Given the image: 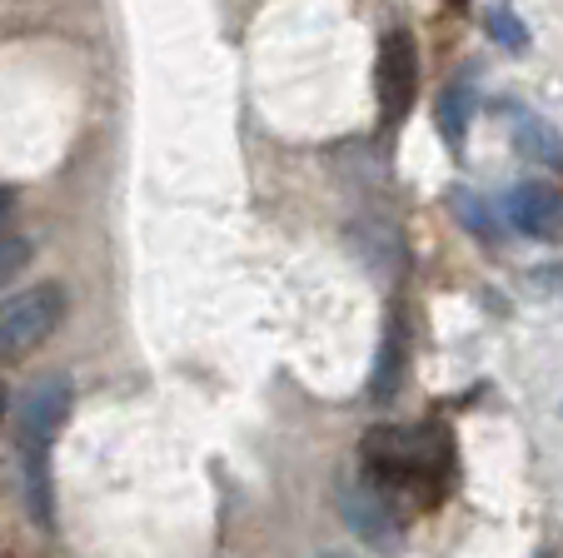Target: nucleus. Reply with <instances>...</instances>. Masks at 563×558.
I'll return each mask as SVG.
<instances>
[{
    "instance_id": "2eb2a0df",
    "label": "nucleus",
    "mask_w": 563,
    "mask_h": 558,
    "mask_svg": "<svg viewBox=\"0 0 563 558\" xmlns=\"http://www.w3.org/2000/svg\"><path fill=\"white\" fill-rule=\"evenodd\" d=\"M0 419H5V390H0Z\"/></svg>"
},
{
    "instance_id": "9d476101",
    "label": "nucleus",
    "mask_w": 563,
    "mask_h": 558,
    "mask_svg": "<svg viewBox=\"0 0 563 558\" xmlns=\"http://www.w3.org/2000/svg\"><path fill=\"white\" fill-rule=\"evenodd\" d=\"M449 205H454V220L464 225L474 240H484V244H499V234H504V220H499V210H494L489 200H478L474 190H454L449 195Z\"/></svg>"
},
{
    "instance_id": "39448f33",
    "label": "nucleus",
    "mask_w": 563,
    "mask_h": 558,
    "mask_svg": "<svg viewBox=\"0 0 563 558\" xmlns=\"http://www.w3.org/2000/svg\"><path fill=\"white\" fill-rule=\"evenodd\" d=\"M340 514H344V524L354 528V538H364L369 548H379V554L399 548L405 528H399V514H394V499L384 494V489H374L369 479H364V484H344Z\"/></svg>"
},
{
    "instance_id": "20e7f679",
    "label": "nucleus",
    "mask_w": 563,
    "mask_h": 558,
    "mask_svg": "<svg viewBox=\"0 0 563 558\" xmlns=\"http://www.w3.org/2000/svg\"><path fill=\"white\" fill-rule=\"evenodd\" d=\"M374 96H379L384 125H405L419 96V45L409 31H389L374 55Z\"/></svg>"
},
{
    "instance_id": "1a4fd4ad",
    "label": "nucleus",
    "mask_w": 563,
    "mask_h": 558,
    "mask_svg": "<svg viewBox=\"0 0 563 558\" xmlns=\"http://www.w3.org/2000/svg\"><path fill=\"white\" fill-rule=\"evenodd\" d=\"M474 106H478V90L474 80H449L444 90H439V106H434V120H439V135H444V145L464 150V135H468V120H474Z\"/></svg>"
},
{
    "instance_id": "f03ea898",
    "label": "nucleus",
    "mask_w": 563,
    "mask_h": 558,
    "mask_svg": "<svg viewBox=\"0 0 563 558\" xmlns=\"http://www.w3.org/2000/svg\"><path fill=\"white\" fill-rule=\"evenodd\" d=\"M70 380L65 374H45L25 390L21 414H15V463H21V489H25V508L41 528L55 524V504H51V444L60 434L65 414H70Z\"/></svg>"
},
{
    "instance_id": "f257e3e1",
    "label": "nucleus",
    "mask_w": 563,
    "mask_h": 558,
    "mask_svg": "<svg viewBox=\"0 0 563 558\" xmlns=\"http://www.w3.org/2000/svg\"><path fill=\"white\" fill-rule=\"evenodd\" d=\"M364 459H369V484L389 499L409 494L434 504L454 474V449L439 424H384L364 434Z\"/></svg>"
},
{
    "instance_id": "f8f14e48",
    "label": "nucleus",
    "mask_w": 563,
    "mask_h": 558,
    "mask_svg": "<svg viewBox=\"0 0 563 558\" xmlns=\"http://www.w3.org/2000/svg\"><path fill=\"white\" fill-rule=\"evenodd\" d=\"M25 260H31V244L25 240H0V285H11L15 274L25 270Z\"/></svg>"
},
{
    "instance_id": "423d86ee",
    "label": "nucleus",
    "mask_w": 563,
    "mask_h": 558,
    "mask_svg": "<svg viewBox=\"0 0 563 558\" xmlns=\"http://www.w3.org/2000/svg\"><path fill=\"white\" fill-rule=\"evenodd\" d=\"M504 215L529 240H553L563 230V195L553 185H543V179H519L509 200H504Z\"/></svg>"
},
{
    "instance_id": "ddd939ff",
    "label": "nucleus",
    "mask_w": 563,
    "mask_h": 558,
    "mask_svg": "<svg viewBox=\"0 0 563 558\" xmlns=\"http://www.w3.org/2000/svg\"><path fill=\"white\" fill-rule=\"evenodd\" d=\"M11 215V190H0V220Z\"/></svg>"
},
{
    "instance_id": "6e6552de",
    "label": "nucleus",
    "mask_w": 563,
    "mask_h": 558,
    "mask_svg": "<svg viewBox=\"0 0 563 558\" xmlns=\"http://www.w3.org/2000/svg\"><path fill=\"white\" fill-rule=\"evenodd\" d=\"M509 135H514V150H519L529 165L539 169H563V135L549 125V120H539L533 110H519L509 106Z\"/></svg>"
},
{
    "instance_id": "7ed1b4c3",
    "label": "nucleus",
    "mask_w": 563,
    "mask_h": 558,
    "mask_svg": "<svg viewBox=\"0 0 563 558\" xmlns=\"http://www.w3.org/2000/svg\"><path fill=\"white\" fill-rule=\"evenodd\" d=\"M60 319H65V289L51 285V280L0 299V364H21L25 354H35L60 329Z\"/></svg>"
},
{
    "instance_id": "0eeeda50",
    "label": "nucleus",
    "mask_w": 563,
    "mask_h": 558,
    "mask_svg": "<svg viewBox=\"0 0 563 558\" xmlns=\"http://www.w3.org/2000/svg\"><path fill=\"white\" fill-rule=\"evenodd\" d=\"M405 364H409V325H405V309H394L379 335V354H374V380H369L374 400H394V394H399Z\"/></svg>"
},
{
    "instance_id": "4468645a",
    "label": "nucleus",
    "mask_w": 563,
    "mask_h": 558,
    "mask_svg": "<svg viewBox=\"0 0 563 558\" xmlns=\"http://www.w3.org/2000/svg\"><path fill=\"white\" fill-rule=\"evenodd\" d=\"M319 558H354V554H340V548H330V554H319Z\"/></svg>"
},
{
    "instance_id": "9b49d317",
    "label": "nucleus",
    "mask_w": 563,
    "mask_h": 558,
    "mask_svg": "<svg viewBox=\"0 0 563 558\" xmlns=\"http://www.w3.org/2000/svg\"><path fill=\"white\" fill-rule=\"evenodd\" d=\"M489 35L504 45V51H529V31H523V21L509 11V6H494L489 11Z\"/></svg>"
}]
</instances>
